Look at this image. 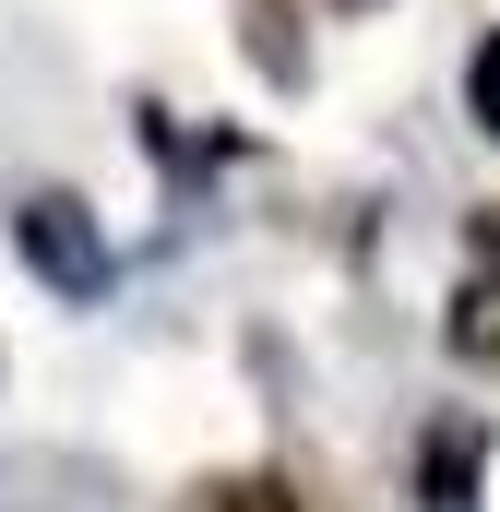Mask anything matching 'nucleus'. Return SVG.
I'll return each mask as SVG.
<instances>
[{"instance_id":"7ed1b4c3","label":"nucleus","mask_w":500,"mask_h":512,"mask_svg":"<svg viewBox=\"0 0 500 512\" xmlns=\"http://www.w3.org/2000/svg\"><path fill=\"white\" fill-rule=\"evenodd\" d=\"M250 24V60H262V84H310V48H298V0H239Z\"/></svg>"},{"instance_id":"423d86ee","label":"nucleus","mask_w":500,"mask_h":512,"mask_svg":"<svg viewBox=\"0 0 500 512\" xmlns=\"http://www.w3.org/2000/svg\"><path fill=\"white\" fill-rule=\"evenodd\" d=\"M477 251H489V274H500V215H477Z\"/></svg>"},{"instance_id":"f03ea898","label":"nucleus","mask_w":500,"mask_h":512,"mask_svg":"<svg viewBox=\"0 0 500 512\" xmlns=\"http://www.w3.org/2000/svg\"><path fill=\"white\" fill-rule=\"evenodd\" d=\"M477 453H489V429L477 417H441L429 453H417V501L429 512H477Z\"/></svg>"},{"instance_id":"20e7f679","label":"nucleus","mask_w":500,"mask_h":512,"mask_svg":"<svg viewBox=\"0 0 500 512\" xmlns=\"http://www.w3.org/2000/svg\"><path fill=\"white\" fill-rule=\"evenodd\" d=\"M215 512H298V489L286 477H227V489H203Z\"/></svg>"},{"instance_id":"f257e3e1","label":"nucleus","mask_w":500,"mask_h":512,"mask_svg":"<svg viewBox=\"0 0 500 512\" xmlns=\"http://www.w3.org/2000/svg\"><path fill=\"white\" fill-rule=\"evenodd\" d=\"M12 251L36 262L60 298H108V239H96V215L72 191H24L12 203Z\"/></svg>"},{"instance_id":"0eeeda50","label":"nucleus","mask_w":500,"mask_h":512,"mask_svg":"<svg viewBox=\"0 0 500 512\" xmlns=\"http://www.w3.org/2000/svg\"><path fill=\"white\" fill-rule=\"evenodd\" d=\"M334 12H370V0H334Z\"/></svg>"},{"instance_id":"39448f33","label":"nucleus","mask_w":500,"mask_h":512,"mask_svg":"<svg viewBox=\"0 0 500 512\" xmlns=\"http://www.w3.org/2000/svg\"><path fill=\"white\" fill-rule=\"evenodd\" d=\"M465 108H477V131L500 143V36L477 48V60H465Z\"/></svg>"}]
</instances>
